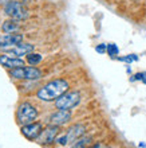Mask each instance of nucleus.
I'll return each mask as SVG.
<instances>
[{"label": "nucleus", "mask_w": 146, "mask_h": 148, "mask_svg": "<svg viewBox=\"0 0 146 148\" xmlns=\"http://www.w3.org/2000/svg\"><path fill=\"white\" fill-rule=\"evenodd\" d=\"M70 85L69 82L63 79V78H56L52 81L47 82L46 85H43L36 93V97L42 101L50 102V101H55L56 98H59L62 94H65L69 90Z\"/></svg>", "instance_id": "1"}, {"label": "nucleus", "mask_w": 146, "mask_h": 148, "mask_svg": "<svg viewBox=\"0 0 146 148\" xmlns=\"http://www.w3.org/2000/svg\"><path fill=\"white\" fill-rule=\"evenodd\" d=\"M36 117H38V109L31 102H22L16 110V121L22 127L30 124V123H34L36 120Z\"/></svg>", "instance_id": "2"}, {"label": "nucleus", "mask_w": 146, "mask_h": 148, "mask_svg": "<svg viewBox=\"0 0 146 148\" xmlns=\"http://www.w3.org/2000/svg\"><path fill=\"white\" fill-rule=\"evenodd\" d=\"M10 75L12 78L16 79H39L42 77V71L40 69L35 66H22V67H16V69H11L10 70Z\"/></svg>", "instance_id": "3"}, {"label": "nucleus", "mask_w": 146, "mask_h": 148, "mask_svg": "<svg viewBox=\"0 0 146 148\" xmlns=\"http://www.w3.org/2000/svg\"><path fill=\"white\" fill-rule=\"evenodd\" d=\"M79 102H81V94L78 92H66L65 94H62L60 97L55 100V108L70 110L75 108Z\"/></svg>", "instance_id": "4"}, {"label": "nucleus", "mask_w": 146, "mask_h": 148, "mask_svg": "<svg viewBox=\"0 0 146 148\" xmlns=\"http://www.w3.org/2000/svg\"><path fill=\"white\" fill-rule=\"evenodd\" d=\"M4 12L7 14L11 19L15 20H24L28 18V11L27 8L23 5V3L20 1H10V3L4 7Z\"/></svg>", "instance_id": "5"}, {"label": "nucleus", "mask_w": 146, "mask_h": 148, "mask_svg": "<svg viewBox=\"0 0 146 148\" xmlns=\"http://www.w3.org/2000/svg\"><path fill=\"white\" fill-rule=\"evenodd\" d=\"M59 133V125H48L47 128H44L42 131V133L39 135V137L36 139L39 144L42 145H48L52 144L56 140V136Z\"/></svg>", "instance_id": "6"}, {"label": "nucleus", "mask_w": 146, "mask_h": 148, "mask_svg": "<svg viewBox=\"0 0 146 148\" xmlns=\"http://www.w3.org/2000/svg\"><path fill=\"white\" fill-rule=\"evenodd\" d=\"M22 135H23L26 139H28V140H36L39 137V135L42 133L43 131V127L40 123H30V124L27 125H23L22 127Z\"/></svg>", "instance_id": "7"}, {"label": "nucleus", "mask_w": 146, "mask_h": 148, "mask_svg": "<svg viewBox=\"0 0 146 148\" xmlns=\"http://www.w3.org/2000/svg\"><path fill=\"white\" fill-rule=\"evenodd\" d=\"M23 42V35L20 34H15V32H11V34H4V35L0 36V47L1 49H5V47H15L18 45Z\"/></svg>", "instance_id": "8"}, {"label": "nucleus", "mask_w": 146, "mask_h": 148, "mask_svg": "<svg viewBox=\"0 0 146 148\" xmlns=\"http://www.w3.org/2000/svg\"><path fill=\"white\" fill-rule=\"evenodd\" d=\"M86 133V127L83 124H75L73 127H70L67 129V133H66V137H67V141L69 143H74L77 141L78 139H81L82 136H85Z\"/></svg>", "instance_id": "9"}, {"label": "nucleus", "mask_w": 146, "mask_h": 148, "mask_svg": "<svg viewBox=\"0 0 146 148\" xmlns=\"http://www.w3.org/2000/svg\"><path fill=\"white\" fill-rule=\"evenodd\" d=\"M0 63L4 67H7V69H16V67H22L26 65V62L22 58L11 57V55H5V54L0 55Z\"/></svg>", "instance_id": "10"}, {"label": "nucleus", "mask_w": 146, "mask_h": 148, "mask_svg": "<svg viewBox=\"0 0 146 148\" xmlns=\"http://www.w3.org/2000/svg\"><path fill=\"white\" fill-rule=\"evenodd\" d=\"M71 120V112L65 109H59L50 117V124L52 125H63Z\"/></svg>", "instance_id": "11"}, {"label": "nucleus", "mask_w": 146, "mask_h": 148, "mask_svg": "<svg viewBox=\"0 0 146 148\" xmlns=\"http://www.w3.org/2000/svg\"><path fill=\"white\" fill-rule=\"evenodd\" d=\"M34 51V45H31V43H20V45H18V46L12 47L11 50L8 51V54L14 55V57H18V58H20V57H23V55H28L30 53H32Z\"/></svg>", "instance_id": "12"}, {"label": "nucleus", "mask_w": 146, "mask_h": 148, "mask_svg": "<svg viewBox=\"0 0 146 148\" xmlns=\"http://www.w3.org/2000/svg\"><path fill=\"white\" fill-rule=\"evenodd\" d=\"M19 20H15V19H10V20H5L3 24H1V30L5 34H11V32H16L19 30Z\"/></svg>", "instance_id": "13"}, {"label": "nucleus", "mask_w": 146, "mask_h": 148, "mask_svg": "<svg viewBox=\"0 0 146 148\" xmlns=\"http://www.w3.org/2000/svg\"><path fill=\"white\" fill-rule=\"evenodd\" d=\"M40 61H42V55L38 54V53H30V54L27 55V62L30 63V65H32V66L38 65Z\"/></svg>", "instance_id": "14"}, {"label": "nucleus", "mask_w": 146, "mask_h": 148, "mask_svg": "<svg viewBox=\"0 0 146 148\" xmlns=\"http://www.w3.org/2000/svg\"><path fill=\"white\" fill-rule=\"evenodd\" d=\"M88 141H91V137L90 136H87V137L82 136L81 139H78L77 141H74L73 145H71V148H83L88 144Z\"/></svg>", "instance_id": "15"}, {"label": "nucleus", "mask_w": 146, "mask_h": 148, "mask_svg": "<svg viewBox=\"0 0 146 148\" xmlns=\"http://www.w3.org/2000/svg\"><path fill=\"white\" fill-rule=\"evenodd\" d=\"M110 57H115V55H118L119 50H118V47H117L115 43H109L107 45V51H106Z\"/></svg>", "instance_id": "16"}, {"label": "nucleus", "mask_w": 146, "mask_h": 148, "mask_svg": "<svg viewBox=\"0 0 146 148\" xmlns=\"http://www.w3.org/2000/svg\"><path fill=\"white\" fill-rule=\"evenodd\" d=\"M119 61H123V62H129V63H131L133 61H137L138 59V57L137 55H134V54H131V55H127V57H122V58H118Z\"/></svg>", "instance_id": "17"}, {"label": "nucleus", "mask_w": 146, "mask_h": 148, "mask_svg": "<svg viewBox=\"0 0 146 148\" xmlns=\"http://www.w3.org/2000/svg\"><path fill=\"white\" fill-rule=\"evenodd\" d=\"M95 50H96V53H99V54H103V53H106L107 51V45H98V46L95 47Z\"/></svg>", "instance_id": "18"}, {"label": "nucleus", "mask_w": 146, "mask_h": 148, "mask_svg": "<svg viewBox=\"0 0 146 148\" xmlns=\"http://www.w3.org/2000/svg\"><path fill=\"white\" fill-rule=\"evenodd\" d=\"M146 73H138V74H135L134 77L131 78V81H137V79H143V82L146 84Z\"/></svg>", "instance_id": "19"}, {"label": "nucleus", "mask_w": 146, "mask_h": 148, "mask_svg": "<svg viewBox=\"0 0 146 148\" xmlns=\"http://www.w3.org/2000/svg\"><path fill=\"white\" fill-rule=\"evenodd\" d=\"M83 148H102V145H101V143H96V144L91 145V147H88V145H86V147H83Z\"/></svg>", "instance_id": "20"}, {"label": "nucleus", "mask_w": 146, "mask_h": 148, "mask_svg": "<svg viewBox=\"0 0 146 148\" xmlns=\"http://www.w3.org/2000/svg\"><path fill=\"white\" fill-rule=\"evenodd\" d=\"M105 148H110V147H105Z\"/></svg>", "instance_id": "21"}]
</instances>
